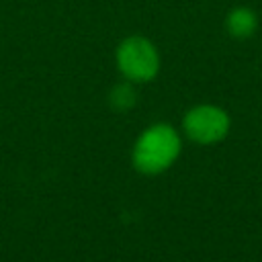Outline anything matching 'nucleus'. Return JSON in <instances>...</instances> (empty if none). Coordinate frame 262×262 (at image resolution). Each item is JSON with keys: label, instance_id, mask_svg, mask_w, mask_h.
Segmentation results:
<instances>
[{"label": "nucleus", "instance_id": "nucleus-3", "mask_svg": "<svg viewBox=\"0 0 262 262\" xmlns=\"http://www.w3.org/2000/svg\"><path fill=\"white\" fill-rule=\"evenodd\" d=\"M231 121L227 111L217 104H196L188 108L182 119V131L186 133V137L201 145H209L225 139Z\"/></svg>", "mask_w": 262, "mask_h": 262}, {"label": "nucleus", "instance_id": "nucleus-2", "mask_svg": "<svg viewBox=\"0 0 262 262\" xmlns=\"http://www.w3.org/2000/svg\"><path fill=\"white\" fill-rule=\"evenodd\" d=\"M115 61L119 72L127 82H149L160 72V51L151 39L143 35L125 37L115 51Z\"/></svg>", "mask_w": 262, "mask_h": 262}, {"label": "nucleus", "instance_id": "nucleus-5", "mask_svg": "<svg viewBox=\"0 0 262 262\" xmlns=\"http://www.w3.org/2000/svg\"><path fill=\"white\" fill-rule=\"evenodd\" d=\"M111 104L113 108H119V111H125L129 106L135 104V90L131 86V82H125V84H119L111 90Z\"/></svg>", "mask_w": 262, "mask_h": 262}, {"label": "nucleus", "instance_id": "nucleus-1", "mask_svg": "<svg viewBox=\"0 0 262 262\" xmlns=\"http://www.w3.org/2000/svg\"><path fill=\"white\" fill-rule=\"evenodd\" d=\"M180 135L168 123L147 127L133 145V166L141 174H160L180 156Z\"/></svg>", "mask_w": 262, "mask_h": 262}, {"label": "nucleus", "instance_id": "nucleus-4", "mask_svg": "<svg viewBox=\"0 0 262 262\" xmlns=\"http://www.w3.org/2000/svg\"><path fill=\"white\" fill-rule=\"evenodd\" d=\"M225 31L231 39L244 41L250 39L256 31H258V14L254 8L250 6H233L227 14H225Z\"/></svg>", "mask_w": 262, "mask_h": 262}]
</instances>
